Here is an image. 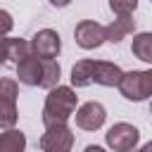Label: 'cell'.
<instances>
[{"instance_id":"obj_1","label":"cell","mask_w":152,"mask_h":152,"mask_svg":"<svg viewBox=\"0 0 152 152\" xmlns=\"http://www.w3.org/2000/svg\"><path fill=\"white\" fill-rule=\"evenodd\" d=\"M78 104V95L74 93V88L69 86H55L50 88L45 104H43V124L45 126H57V124H66Z\"/></svg>"},{"instance_id":"obj_2","label":"cell","mask_w":152,"mask_h":152,"mask_svg":"<svg viewBox=\"0 0 152 152\" xmlns=\"http://www.w3.org/2000/svg\"><path fill=\"white\" fill-rule=\"evenodd\" d=\"M119 93L131 100V102H145L150 95H152V71L147 69H135V71H126L121 74V81H119Z\"/></svg>"},{"instance_id":"obj_3","label":"cell","mask_w":152,"mask_h":152,"mask_svg":"<svg viewBox=\"0 0 152 152\" xmlns=\"http://www.w3.org/2000/svg\"><path fill=\"white\" fill-rule=\"evenodd\" d=\"M17 97H19V86L14 78H0V128H14L19 112H17Z\"/></svg>"},{"instance_id":"obj_4","label":"cell","mask_w":152,"mask_h":152,"mask_svg":"<svg viewBox=\"0 0 152 152\" xmlns=\"http://www.w3.org/2000/svg\"><path fill=\"white\" fill-rule=\"evenodd\" d=\"M104 140H107V145H109L114 152H131V150H135V145H138V140H140V131H138L133 124L119 121V124H114V126L104 133Z\"/></svg>"},{"instance_id":"obj_5","label":"cell","mask_w":152,"mask_h":152,"mask_svg":"<svg viewBox=\"0 0 152 152\" xmlns=\"http://www.w3.org/2000/svg\"><path fill=\"white\" fill-rule=\"evenodd\" d=\"M43 152H71L74 147V133L66 124L57 126H45V133L38 140Z\"/></svg>"},{"instance_id":"obj_6","label":"cell","mask_w":152,"mask_h":152,"mask_svg":"<svg viewBox=\"0 0 152 152\" xmlns=\"http://www.w3.org/2000/svg\"><path fill=\"white\" fill-rule=\"evenodd\" d=\"M28 45H31V55L33 57H38V59H55L59 55V50H62V38L52 28H40L28 40Z\"/></svg>"},{"instance_id":"obj_7","label":"cell","mask_w":152,"mask_h":152,"mask_svg":"<svg viewBox=\"0 0 152 152\" xmlns=\"http://www.w3.org/2000/svg\"><path fill=\"white\" fill-rule=\"evenodd\" d=\"M74 40L83 50H95L104 43V26L93 21V19H83L74 28Z\"/></svg>"},{"instance_id":"obj_8","label":"cell","mask_w":152,"mask_h":152,"mask_svg":"<svg viewBox=\"0 0 152 152\" xmlns=\"http://www.w3.org/2000/svg\"><path fill=\"white\" fill-rule=\"evenodd\" d=\"M74 116H76V126H78V128H83V131H97V128L104 126L107 109H104L100 102L90 100V102L81 104V107L76 109Z\"/></svg>"},{"instance_id":"obj_9","label":"cell","mask_w":152,"mask_h":152,"mask_svg":"<svg viewBox=\"0 0 152 152\" xmlns=\"http://www.w3.org/2000/svg\"><path fill=\"white\" fill-rule=\"evenodd\" d=\"M121 66L114 64V62H104V59H97L93 64V83H100L104 88H114L119 86L121 81Z\"/></svg>"},{"instance_id":"obj_10","label":"cell","mask_w":152,"mask_h":152,"mask_svg":"<svg viewBox=\"0 0 152 152\" xmlns=\"http://www.w3.org/2000/svg\"><path fill=\"white\" fill-rule=\"evenodd\" d=\"M135 31V19L128 14V17H116L112 19L107 26H104V40L109 43H121L126 36H131Z\"/></svg>"},{"instance_id":"obj_11","label":"cell","mask_w":152,"mask_h":152,"mask_svg":"<svg viewBox=\"0 0 152 152\" xmlns=\"http://www.w3.org/2000/svg\"><path fill=\"white\" fill-rule=\"evenodd\" d=\"M40 62L43 59L33 57V55H28L21 62H17V78H19V83H24V86H38L40 83Z\"/></svg>"},{"instance_id":"obj_12","label":"cell","mask_w":152,"mask_h":152,"mask_svg":"<svg viewBox=\"0 0 152 152\" xmlns=\"http://www.w3.org/2000/svg\"><path fill=\"white\" fill-rule=\"evenodd\" d=\"M93 64H95V59H78L71 66V86L74 88H86L93 83Z\"/></svg>"},{"instance_id":"obj_13","label":"cell","mask_w":152,"mask_h":152,"mask_svg":"<svg viewBox=\"0 0 152 152\" xmlns=\"http://www.w3.org/2000/svg\"><path fill=\"white\" fill-rule=\"evenodd\" d=\"M26 150V135L19 128H7L0 133V152H24Z\"/></svg>"},{"instance_id":"obj_14","label":"cell","mask_w":152,"mask_h":152,"mask_svg":"<svg viewBox=\"0 0 152 152\" xmlns=\"http://www.w3.org/2000/svg\"><path fill=\"white\" fill-rule=\"evenodd\" d=\"M59 76H62V69L57 64V59H43L40 62V88L50 90L55 86H59Z\"/></svg>"},{"instance_id":"obj_15","label":"cell","mask_w":152,"mask_h":152,"mask_svg":"<svg viewBox=\"0 0 152 152\" xmlns=\"http://www.w3.org/2000/svg\"><path fill=\"white\" fill-rule=\"evenodd\" d=\"M131 50H133V55L138 57V59H142L145 64H150L152 62V33H138L135 38H133V45H131Z\"/></svg>"},{"instance_id":"obj_16","label":"cell","mask_w":152,"mask_h":152,"mask_svg":"<svg viewBox=\"0 0 152 152\" xmlns=\"http://www.w3.org/2000/svg\"><path fill=\"white\" fill-rule=\"evenodd\" d=\"M28 55H31L28 40H24V38H7V59H12L17 64V62H21Z\"/></svg>"},{"instance_id":"obj_17","label":"cell","mask_w":152,"mask_h":152,"mask_svg":"<svg viewBox=\"0 0 152 152\" xmlns=\"http://www.w3.org/2000/svg\"><path fill=\"white\" fill-rule=\"evenodd\" d=\"M109 7L116 17H128L135 12L138 7V0H109Z\"/></svg>"},{"instance_id":"obj_18","label":"cell","mask_w":152,"mask_h":152,"mask_svg":"<svg viewBox=\"0 0 152 152\" xmlns=\"http://www.w3.org/2000/svg\"><path fill=\"white\" fill-rule=\"evenodd\" d=\"M12 26H14L12 14H10L7 10H0V36H7V33L12 31Z\"/></svg>"},{"instance_id":"obj_19","label":"cell","mask_w":152,"mask_h":152,"mask_svg":"<svg viewBox=\"0 0 152 152\" xmlns=\"http://www.w3.org/2000/svg\"><path fill=\"white\" fill-rule=\"evenodd\" d=\"M7 62V36H0V64Z\"/></svg>"},{"instance_id":"obj_20","label":"cell","mask_w":152,"mask_h":152,"mask_svg":"<svg viewBox=\"0 0 152 152\" xmlns=\"http://www.w3.org/2000/svg\"><path fill=\"white\" fill-rule=\"evenodd\" d=\"M69 2H71V0H50V5H52V7H66Z\"/></svg>"},{"instance_id":"obj_21","label":"cell","mask_w":152,"mask_h":152,"mask_svg":"<svg viewBox=\"0 0 152 152\" xmlns=\"http://www.w3.org/2000/svg\"><path fill=\"white\" fill-rule=\"evenodd\" d=\"M83 152H104V147H100V145H88Z\"/></svg>"},{"instance_id":"obj_22","label":"cell","mask_w":152,"mask_h":152,"mask_svg":"<svg viewBox=\"0 0 152 152\" xmlns=\"http://www.w3.org/2000/svg\"><path fill=\"white\" fill-rule=\"evenodd\" d=\"M131 152H152V145H150V142H147V145H142V147H140V150H131Z\"/></svg>"}]
</instances>
